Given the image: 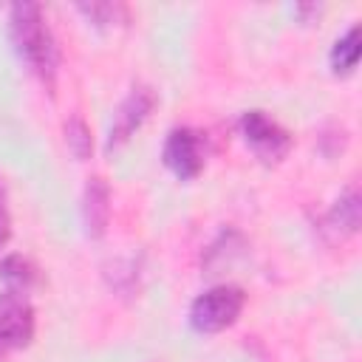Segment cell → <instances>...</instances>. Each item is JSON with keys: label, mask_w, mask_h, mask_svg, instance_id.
Returning <instances> with one entry per match:
<instances>
[{"label": "cell", "mask_w": 362, "mask_h": 362, "mask_svg": "<svg viewBox=\"0 0 362 362\" xmlns=\"http://www.w3.org/2000/svg\"><path fill=\"white\" fill-rule=\"evenodd\" d=\"M8 37H11V45H14L17 57L54 93L59 51H57V40H54V34L48 28L42 6L31 3V0L11 3L8 6Z\"/></svg>", "instance_id": "obj_1"}, {"label": "cell", "mask_w": 362, "mask_h": 362, "mask_svg": "<svg viewBox=\"0 0 362 362\" xmlns=\"http://www.w3.org/2000/svg\"><path fill=\"white\" fill-rule=\"evenodd\" d=\"M246 305V291L232 283L212 286L189 303V325L198 334H218L238 322Z\"/></svg>", "instance_id": "obj_2"}, {"label": "cell", "mask_w": 362, "mask_h": 362, "mask_svg": "<svg viewBox=\"0 0 362 362\" xmlns=\"http://www.w3.org/2000/svg\"><path fill=\"white\" fill-rule=\"evenodd\" d=\"M161 161L175 178L192 181L195 175H201V170L206 164V133L198 127H189V124L173 127L164 139Z\"/></svg>", "instance_id": "obj_3"}, {"label": "cell", "mask_w": 362, "mask_h": 362, "mask_svg": "<svg viewBox=\"0 0 362 362\" xmlns=\"http://www.w3.org/2000/svg\"><path fill=\"white\" fill-rule=\"evenodd\" d=\"M240 136L252 147V153L266 164L283 161L291 153V144H294L291 133L280 122H274L266 110H257V107L246 110L240 116Z\"/></svg>", "instance_id": "obj_4"}, {"label": "cell", "mask_w": 362, "mask_h": 362, "mask_svg": "<svg viewBox=\"0 0 362 362\" xmlns=\"http://www.w3.org/2000/svg\"><path fill=\"white\" fill-rule=\"evenodd\" d=\"M34 305L23 291L6 288L0 294V356L8 351H20L34 339Z\"/></svg>", "instance_id": "obj_5"}, {"label": "cell", "mask_w": 362, "mask_h": 362, "mask_svg": "<svg viewBox=\"0 0 362 362\" xmlns=\"http://www.w3.org/2000/svg\"><path fill=\"white\" fill-rule=\"evenodd\" d=\"M156 102H158V96H156V90L150 85H141V82L133 85L124 93V99L119 102L116 113H113V124H110V133H107V150L122 147L150 119Z\"/></svg>", "instance_id": "obj_6"}, {"label": "cell", "mask_w": 362, "mask_h": 362, "mask_svg": "<svg viewBox=\"0 0 362 362\" xmlns=\"http://www.w3.org/2000/svg\"><path fill=\"white\" fill-rule=\"evenodd\" d=\"M79 212H82L85 235L93 240L105 238V232L110 226V184L105 181V175H90L85 181Z\"/></svg>", "instance_id": "obj_7"}, {"label": "cell", "mask_w": 362, "mask_h": 362, "mask_svg": "<svg viewBox=\"0 0 362 362\" xmlns=\"http://www.w3.org/2000/svg\"><path fill=\"white\" fill-rule=\"evenodd\" d=\"M325 223L339 238H348V235H356L359 232V223H362V198H359V187L356 184H348L337 195V201L331 204V209L325 215Z\"/></svg>", "instance_id": "obj_8"}, {"label": "cell", "mask_w": 362, "mask_h": 362, "mask_svg": "<svg viewBox=\"0 0 362 362\" xmlns=\"http://www.w3.org/2000/svg\"><path fill=\"white\" fill-rule=\"evenodd\" d=\"M243 246H246L243 235H240L238 229L226 226V229H221L218 238L206 246V252H204V257H201V266L206 269V274H215L218 269L229 266V263L243 252Z\"/></svg>", "instance_id": "obj_9"}, {"label": "cell", "mask_w": 362, "mask_h": 362, "mask_svg": "<svg viewBox=\"0 0 362 362\" xmlns=\"http://www.w3.org/2000/svg\"><path fill=\"white\" fill-rule=\"evenodd\" d=\"M0 280L6 283V288L28 294V288L37 286V280H40V269L25 255L11 252V255H6L0 260Z\"/></svg>", "instance_id": "obj_10"}, {"label": "cell", "mask_w": 362, "mask_h": 362, "mask_svg": "<svg viewBox=\"0 0 362 362\" xmlns=\"http://www.w3.org/2000/svg\"><path fill=\"white\" fill-rule=\"evenodd\" d=\"M76 11L96 28H113L124 25L130 20V8L124 3H110V0H90V3H76Z\"/></svg>", "instance_id": "obj_11"}, {"label": "cell", "mask_w": 362, "mask_h": 362, "mask_svg": "<svg viewBox=\"0 0 362 362\" xmlns=\"http://www.w3.org/2000/svg\"><path fill=\"white\" fill-rule=\"evenodd\" d=\"M328 62H331V71L339 76H345L356 68V62H359V23H354L342 37H337V42L331 45Z\"/></svg>", "instance_id": "obj_12"}, {"label": "cell", "mask_w": 362, "mask_h": 362, "mask_svg": "<svg viewBox=\"0 0 362 362\" xmlns=\"http://www.w3.org/2000/svg\"><path fill=\"white\" fill-rule=\"evenodd\" d=\"M62 139H65L68 153L76 161H88L90 158V153H93V133H90V124L79 113H71L62 122Z\"/></svg>", "instance_id": "obj_13"}, {"label": "cell", "mask_w": 362, "mask_h": 362, "mask_svg": "<svg viewBox=\"0 0 362 362\" xmlns=\"http://www.w3.org/2000/svg\"><path fill=\"white\" fill-rule=\"evenodd\" d=\"M11 238V215H8V204H6V184L0 178V246Z\"/></svg>", "instance_id": "obj_14"}]
</instances>
